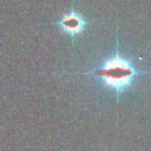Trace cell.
Returning a JSON list of instances; mask_svg holds the SVG:
<instances>
[{
    "instance_id": "obj_1",
    "label": "cell",
    "mask_w": 151,
    "mask_h": 151,
    "mask_svg": "<svg viewBox=\"0 0 151 151\" xmlns=\"http://www.w3.org/2000/svg\"><path fill=\"white\" fill-rule=\"evenodd\" d=\"M94 78L100 86L114 93L116 101H119L122 94L131 91L142 76L151 74V71H144L137 67L131 57H125L120 53L118 34H116V51L113 54L104 58L91 70L77 73Z\"/></svg>"
},
{
    "instance_id": "obj_2",
    "label": "cell",
    "mask_w": 151,
    "mask_h": 151,
    "mask_svg": "<svg viewBox=\"0 0 151 151\" xmlns=\"http://www.w3.org/2000/svg\"><path fill=\"white\" fill-rule=\"evenodd\" d=\"M55 25L60 28L63 33L70 35L72 40H74L86 29L88 25V20L74 8V5H72L71 9L64 13Z\"/></svg>"
}]
</instances>
